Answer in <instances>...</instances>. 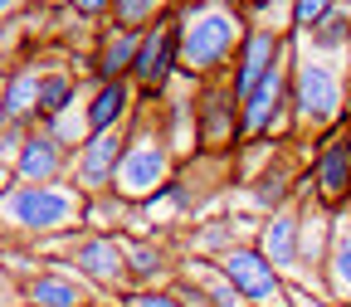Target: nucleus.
<instances>
[{"label":"nucleus","mask_w":351,"mask_h":307,"mask_svg":"<svg viewBox=\"0 0 351 307\" xmlns=\"http://www.w3.org/2000/svg\"><path fill=\"white\" fill-rule=\"evenodd\" d=\"M346 122H351V69H346Z\"/></svg>","instance_id":"cd10ccee"},{"label":"nucleus","mask_w":351,"mask_h":307,"mask_svg":"<svg viewBox=\"0 0 351 307\" xmlns=\"http://www.w3.org/2000/svg\"><path fill=\"white\" fill-rule=\"evenodd\" d=\"M171 10H176V0H117V5H112V25H122V29H152Z\"/></svg>","instance_id":"aec40b11"},{"label":"nucleus","mask_w":351,"mask_h":307,"mask_svg":"<svg viewBox=\"0 0 351 307\" xmlns=\"http://www.w3.org/2000/svg\"><path fill=\"white\" fill-rule=\"evenodd\" d=\"M244 239L234 234V219H219V225H200L195 230V249L200 254H219V258H225L230 249H239Z\"/></svg>","instance_id":"4be33fe9"},{"label":"nucleus","mask_w":351,"mask_h":307,"mask_svg":"<svg viewBox=\"0 0 351 307\" xmlns=\"http://www.w3.org/2000/svg\"><path fill=\"white\" fill-rule=\"evenodd\" d=\"M176 73H181V20L171 10L166 20H156L142 34V54H137V69H132V83H137V93L156 98V93H166V83Z\"/></svg>","instance_id":"423d86ee"},{"label":"nucleus","mask_w":351,"mask_h":307,"mask_svg":"<svg viewBox=\"0 0 351 307\" xmlns=\"http://www.w3.org/2000/svg\"><path fill=\"white\" fill-rule=\"evenodd\" d=\"M73 263L88 283L98 288H132V263H127V244L117 234H83L73 244Z\"/></svg>","instance_id":"f8f14e48"},{"label":"nucleus","mask_w":351,"mask_h":307,"mask_svg":"<svg viewBox=\"0 0 351 307\" xmlns=\"http://www.w3.org/2000/svg\"><path fill=\"white\" fill-rule=\"evenodd\" d=\"M122 151H127V132H88V137L73 147L69 181H73L83 195H103V191H112L117 166H122Z\"/></svg>","instance_id":"6e6552de"},{"label":"nucleus","mask_w":351,"mask_h":307,"mask_svg":"<svg viewBox=\"0 0 351 307\" xmlns=\"http://www.w3.org/2000/svg\"><path fill=\"white\" fill-rule=\"evenodd\" d=\"M258 249L269 254V263L278 273L302 269V205L298 200L269 214V225H263V234H258Z\"/></svg>","instance_id":"4468645a"},{"label":"nucleus","mask_w":351,"mask_h":307,"mask_svg":"<svg viewBox=\"0 0 351 307\" xmlns=\"http://www.w3.org/2000/svg\"><path fill=\"white\" fill-rule=\"evenodd\" d=\"M25 307H88V293L59 269H39L34 278H25Z\"/></svg>","instance_id":"dca6fc26"},{"label":"nucleus","mask_w":351,"mask_h":307,"mask_svg":"<svg viewBox=\"0 0 351 307\" xmlns=\"http://www.w3.org/2000/svg\"><path fill=\"white\" fill-rule=\"evenodd\" d=\"M122 307H186L176 288H132L122 297Z\"/></svg>","instance_id":"393cba45"},{"label":"nucleus","mask_w":351,"mask_h":307,"mask_svg":"<svg viewBox=\"0 0 351 307\" xmlns=\"http://www.w3.org/2000/svg\"><path fill=\"white\" fill-rule=\"evenodd\" d=\"M239 142H244V103L230 73H219V83L205 78L195 93V147L205 156H230Z\"/></svg>","instance_id":"39448f33"},{"label":"nucleus","mask_w":351,"mask_h":307,"mask_svg":"<svg viewBox=\"0 0 351 307\" xmlns=\"http://www.w3.org/2000/svg\"><path fill=\"white\" fill-rule=\"evenodd\" d=\"M0 210H5V225L20 234H59V230H78L88 214V195L73 181H54V186H15L5 181V195H0Z\"/></svg>","instance_id":"f03ea898"},{"label":"nucleus","mask_w":351,"mask_h":307,"mask_svg":"<svg viewBox=\"0 0 351 307\" xmlns=\"http://www.w3.org/2000/svg\"><path fill=\"white\" fill-rule=\"evenodd\" d=\"M322 288L332 293V302H351V225H341L332 234V249H327V269H322Z\"/></svg>","instance_id":"f3484780"},{"label":"nucleus","mask_w":351,"mask_h":307,"mask_svg":"<svg viewBox=\"0 0 351 307\" xmlns=\"http://www.w3.org/2000/svg\"><path fill=\"white\" fill-rule=\"evenodd\" d=\"M346 210H351V205H346Z\"/></svg>","instance_id":"7c9ffc66"},{"label":"nucleus","mask_w":351,"mask_h":307,"mask_svg":"<svg viewBox=\"0 0 351 307\" xmlns=\"http://www.w3.org/2000/svg\"><path fill=\"white\" fill-rule=\"evenodd\" d=\"M337 5H341V0H293V29L313 34V29H317Z\"/></svg>","instance_id":"b1692460"},{"label":"nucleus","mask_w":351,"mask_h":307,"mask_svg":"<svg viewBox=\"0 0 351 307\" xmlns=\"http://www.w3.org/2000/svg\"><path fill=\"white\" fill-rule=\"evenodd\" d=\"M73 73L64 69V64H49V69H39V122H54V117H64L69 112V103H73ZM34 122V127H39Z\"/></svg>","instance_id":"a211bd4d"},{"label":"nucleus","mask_w":351,"mask_h":307,"mask_svg":"<svg viewBox=\"0 0 351 307\" xmlns=\"http://www.w3.org/2000/svg\"><path fill=\"white\" fill-rule=\"evenodd\" d=\"M127 263H132V288H156V283H176L171 278V254L161 244H127Z\"/></svg>","instance_id":"6ab92c4d"},{"label":"nucleus","mask_w":351,"mask_h":307,"mask_svg":"<svg viewBox=\"0 0 351 307\" xmlns=\"http://www.w3.org/2000/svg\"><path fill=\"white\" fill-rule=\"evenodd\" d=\"M171 161H176V151H171V142H166L161 117H156V112L137 117V122L127 127V151H122V166H117L112 191H117L122 200H132V205L161 195V191L171 186Z\"/></svg>","instance_id":"7ed1b4c3"},{"label":"nucleus","mask_w":351,"mask_h":307,"mask_svg":"<svg viewBox=\"0 0 351 307\" xmlns=\"http://www.w3.org/2000/svg\"><path fill=\"white\" fill-rule=\"evenodd\" d=\"M142 34L147 29H122L108 20V29H98V44H93V83H122L137 69V54H142Z\"/></svg>","instance_id":"ddd939ff"},{"label":"nucleus","mask_w":351,"mask_h":307,"mask_svg":"<svg viewBox=\"0 0 351 307\" xmlns=\"http://www.w3.org/2000/svg\"><path fill=\"white\" fill-rule=\"evenodd\" d=\"M69 161H73V147L64 137H54L49 127H29L15 166L5 171V181H15V186H54L69 171Z\"/></svg>","instance_id":"9d476101"},{"label":"nucleus","mask_w":351,"mask_h":307,"mask_svg":"<svg viewBox=\"0 0 351 307\" xmlns=\"http://www.w3.org/2000/svg\"><path fill=\"white\" fill-rule=\"evenodd\" d=\"M219 273H225V278L249 297V307H283V302H288V283H283V273L269 263V254H263L258 244H239V249H230L225 258H219Z\"/></svg>","instance_id":"0eeeda50"},{"label":"nucleus","mask_w":351,"mask_h":307,"mask_svg":"<svg viewBox=\"0 0 351 307\" xmlns=\"http://www.w3.org/2000/svg\"><path fill=\"white\" fill-rule=\"evenodd\" d=\"M132 78H122V83H98L93 88V98H88V108H83V127L88 132H122V122L132 117Z\"/></svg>","instance_id":"2eb2a0df"},{"label":"nucleus","mask_w":351,"mask_h":307,"mask_svg":"<svg viewBox=\"0 0 351 307\" xmlns=\"http://www.w3.org/2000/svg\"><path fill=\"white\" fill-rule=\"evenodd\" d=\"M181 73L205 83L230 73L239 59V44L249 34V15L239 0H181Z\"/></svg>","instance_id":"f257e3e1"},{"label":"nucleus","mask_w":351,"mask_h":307,"mask_svg":"<svg viewBox=\"0 0 351 307\" xmlns=\"http://www.w3.org/2000/svg\"><path fill=\"white\" fill-rule=\"evenodd\" d=\"M307 186H313V200L322 210H332V214L351 205V137L346 132H327V137L317 142Z\"/></svg>","instance_id":"1a4fd4ad"},{"label":"nucleus","mask_w":351,"mask_h":307,"mask_svg":"<svg viewBox=\"0 0 351 307\" xmlns=\"http://www.w3.org/2000/svg\"><path fill=\"white\" fill-rule=\"evenodd\" d=\"M186 278H195L215 307H249V297H244V293H239V288H234L225 273H186Z\"/></svg>","instance_id":"5701e85b"},{"label":"nucleus","mask_w":351,"mask_h":307,"mask_svg":"<svg viewBox=\"0 0 351 307\" xmlns=\"http://www.w3.org/2000/svg\"><path fill=\"white\" fill-rule=\"evenodd\" d=\"M307 44H313L317 54H332V49H346L351 44V15H346V5H337L313 34H307Z\"/></svg>","instance_id":"412c9836"},{"label":"nucleus","mask_w":351,"mask_h":307,"mask_svg":"<svg viewBox=\"0 0 351 307\" xmlns=\"http://www.w3.org/2000/svg\"><path fill=\"white\" fill-rule=\"evenodd\" d=\"M288 307H341V302H332V297H317L313 288H293V283H288Z\"/></svg>","instance_id":"a878e982"},{"label":"nucleus","mask_w":351,"mask_h":307,"mask_svg":"<svg viewBox=\"0 0 351 307\" xmlns=\"http://www.w3.org/2000/svg\"><path fill=\"white\" fill-rule=\"evenodd\" d=\"M15 5H20V0H0V10H5V20H15Z\"/></svg>","instance_id":"bb28decb"},{"label":"nucleus","mask_w":351,"mask_h":307,"mask_svg":"<svg viewBox=\"0 0 351 307\" xmlns=\"http://www.w3.org/2000/svg\"><path fill=\"white\" fill-rule=\"evenodd\" d=\"M346 137H351V122H346Z\"/></svg>","instance_id":"c756f323"},{"label":"nucleus","mask_w":351,"mask_h":307,"mask_svg":"<svg viewBox=\"0 0 351 307\" xmlns=\"http://www.w3.org/2000/svg\"><path fill=\"white\" fill-rule=\"evenodd\" d=\"M283 54H288V39H283L278 29H258V25H249V34H244V44H239V59H234V69H230V83H234L239 103L254 98V88L274 73V64H278Z\"/></svg>","instance_id":"9b49d317"},{"label":"nucleus","mask_w":351,"mask_h":307,"mask_svg":"<svg viewBox=\"0 0 351 307\" xmlns=\"http://www.w3.org/2000/svg\"><path fill=\"white\" fill-rule=\"evenodd\" d=\"M49 5H73V0H49Z\"/></svg>","instance_id":"c85d7f7f"},{"label":"nucleus","mask_w":351,"mask_h":307,"mask_svg":"<svg viewBox=\"0 0 351 307\" xmlns=\"http://www.w3.org/2000/svg\"><path fill=\"white\" fill-rule=\"evenodd\" d=\"M293 112H298V127L307 132H322L327 127L346 122V69H327L322 59H298L293 69Z\"/></svg>","instance_id":"20e7f679"}]
</instances>
